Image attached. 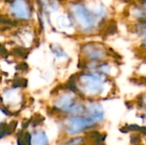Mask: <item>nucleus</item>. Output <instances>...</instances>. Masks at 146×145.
<instances>
[{
    "label": "nucleus",
    "instance_id": "1",
    "mask_svg": "<svg viewBox=\"0 0 146 145\" xmlns=\"http://www.w3.org/2000/svg\"><path fill=\"white\" fill-rule=\"evenodd\" d=\"M11 12L15 17L21 20H27L31 15L27 0H15L11 4Z\"/></svg>",
    "mask_w": 146,
    "mask_h": 145
},
{
    "label": "nucleus",
    "instance_id": "2",
    "mask_svg": "<svg viewBox=\"0 0 146 145\" xmlns=\"http://www.w3.org/2000/svg\"><path fill=\"white\" fill-rule=\"evenodd\" d=\"M92 121H87L84 119H75L70 123V126L68 128L69 133H76L79 132H81L84 128L89 127L92 124Z\"/></svg>",
    "mask_w": 146,
    "mask_h": 145
},
{
    "label": "nucleus",
    "instance_id": "3",
    "mask_svg": "<svg viewBox=\"0 0 146 145\" xmlns=\"http://www.w3.org/2000/svg\"><path fill=\"white\" fill-rule=\"evenodd\" d=\"M27 85V80L23 78L17 79L13 85L14 87H26Z\"/></svg>",
    "mask_w": 146,
    "mask_h": 145
},
{
    "label": "nucleus",
    "instance_id": "4",
    "mask_svg": "<svg viewBox=\"0 0 146 145\" xmlns=\"http://www.w3.org/2000/svg\"><path fill=\"white\" fill-rule=\"evenodd\" d=\"M12 53L14 55L20 56H24V57H27V56L28 55V52H27L22 48H15V49H14V50L12 51Z\"/></svg>",
    "mask_w": 146,
    "mask_h": 145
},
{
    "label": "nucleus",
    "instance_id": "5",
    "mask_svg": "<svg viewBox=\"0 0 146 145\" xmlns=\"http://www.w3.org/2000/svg\"><path fill=\"white\" fill-rule=\"evenodd\" d=\"M140 142V137L137 135H133L131 137V144L133 145H138Z\"/></svg>",
    "mask_w": 146,
    "mask_h": 145
},
{
    "label": "nucleus",
    "instance_id": "6",
    "mask_svg": "<svg viewBox=\"0 0 146 145\" xmlns=\"http://www.w3.org/2000/svg\"><path fill=\"white\" fill-rule=\"evenodd\" d=\"M8 56V51L6 50V49L0 44V56L1 57H7Z\"/></svg>",
    "mask_w": 146,
    "mask_h": 145
},
{
    "label": "nucleus",
    "instance_id": "7",
    "mask_svg": "<svg viewBox=\"0 0 146 145\" xmlns=\"http://www.w3.org/2000/svg\"><path fill=\"white\" fill-rule=\"evenodd\" d=\"M17 69L18 70H21V71L27 70L28 69V66H27V64L26 62H21V63L17 65Z\"/></svg>",
    "mask_w": 146,
    "mask_h": 145
},
{
    "label": "nucleus",
    "instance_id": "8",
    "mask_svg": "<svg viewBox=\"0 0 146 145\" xmlns=\"http://www.w3.org/2000/svg\"><path fill=\"white\" fill-rule=\"evenodd\" d=\"M99 135H100V133H99L98 131H93V132H92L89 133L90 138H92V139H95V140L98 138Z\"/></svg>",
    "mask_w": 146,
    "mask_h": 145
},
{
    "label": "nucleus",
    "instance_id": "9",
    "mask_svg": "<svg viewBox=\"0 0 146 145\" xmlns=\"http://www.w3.org/2000/svg\"><path fill=\"white\" fill-rule=\"evenodd\" d=\"M2 103H3V98H2V97H1V96H0V104H1Z\"/></svg>",
    "mask_w": 146,
    "mask_h": 145
}]
</instances>
